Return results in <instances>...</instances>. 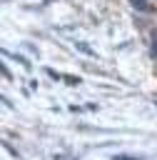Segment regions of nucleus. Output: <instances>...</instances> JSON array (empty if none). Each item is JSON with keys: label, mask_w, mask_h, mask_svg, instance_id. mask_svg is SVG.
Returning a JSON list of instances; mask_svg holds the SVG:
<instances>
[{"label": "nucleus", "mask_w": 157, "mask_h": 160, "mask_svg": "<svg viewBox=\"0 0 157 160\" xmlns=\"http://www.w3.org/2000/svg\"><path fill=\"white\" fill-rule=\"evenodd\" d=\"M130 2H132V8H137L142 12H152V5H147V0H130Z\"/></svg>", "instance_id": "f257e3e1"}, {"label": "nucleus", "mask_w": 157, "mask_h": 160, "mask_svg": "<svg viewBox=\"0 0 157 160\" xmlns=\"http://www.w3.org/2000/svg\"><path fill=\"white\" fill-rule=\"evenodd\" d=\"M112 160H145V155H122V152H120V155H115Z\"/></svg>", "instance_id": "f03ea898"}, {"label": "nucleus", "mask_w": 157, "mask_h": 160, "mask_svg": "<svg viewBox=\"0 0 157 160\" xmlns=\"http://www.w3.org/2000/svg\"><path fill=\"white\" fill-rule=\"evenodd\" d=\"M67 80V85H80V78H72V75H62Z\"/></svg>", "instance_id": "7ed1b4c3"}, {"label": "nucleus", "mask_w": 157, "mask_h": 160, "mask_svg": "<svg viewBox=\"0 0 157 160\" xmlns=\"http://www.w3.org/2000/svg\"><path fill=\"white\" fill-rule=\"evenodd\" d=\"M152 55H155V58H157V32H155V35H152Z\"/></svg>", "instance_id": "20e7f679"}, {"label": "nucleus", "mask_w": 157, "mask_h": 160, "mask_svg": "<svg viewBox=\"0 0 157 160\" xmlns=\"http://www.w3.org/2000/svg\"><path fill=\"white\" fill-rule=\"evenodd\" d=\"M0 72H2V75H5V78H10V72H7V68H5V65H2V62H0Z\"/></svg>", "instance_id": "39448f33"}]
</instances>
